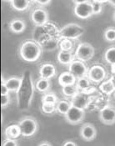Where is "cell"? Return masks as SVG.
<instances>
[{"mask_svg": "<svg viewBox=\"0 0 115 146\" xmlns=\"http://www.w3.org/2000/svg\"><path fill=\"white\" fill-rule=\"evenodd\" d=\"M69 71L73 74L76 79H79L81 77H84L88 75L89 68L83 61H81L79 59L75 58L69 66Z\"/></svg>", "mask_w": 115, "mask_h": 146, "instance_id": "ba28073f", "label": "cell"}, {"mask_svg": "<svg viewBox=\"0 0 115 146\" xmlns=\"http://www.w3.org/2000/svg\"><path fill=\"white\" fill-rule=\"evenodd\" d=\"M64 146H76L78 145V144L76 142H73V140H67L65 143H63Z\"/></svg>", "mask_w": 115, "mask_h": 146, "instance_id": "e575fe53", "label": "cell"}, {"mask_svg": "<svg viewBox=\"0 0 115 146\" xmlns=\"http://www.w3.org/2000/svg\"><path fill=\"white\" fill-rule=\"evenodd\" d=\"M99 120L106 125L115 124V108L114 106H106L98 113Z\"/></svg>", "mask_w": 115, "mask_h": 146, "instance_id": "30bf717a", "label": "cell"}, {"mask_svg": "<svg viewBox=\"0 0 115 146\" xmlns=\"http://www.w3.org/2000/svg\"><path fill=\"white\" fill-rule=\"evenodd\" d=\"M3 1H4V2H9V3H10L12 0H3Z\"/></svg>", "mask_w": 115, "mask_h": 146, "instance_id": "b9f144b4", "label": "cell"}, {"mask_svg": "<svg viewBox=\"0 0 115 146\" xmlns=\"http://www.w3.org/2000/svg\"><path fill=\"white\" fill-rule=\"evenodd\" d=\"M10 4L12 9L18 12L26 11L31 5L28 0H12Z\"/></svg>", "mask_w": 115, "mask_h": 146, "instance_id": "ffe728a7", "label": "cell"}, {"mask_svg": "<svg viewBox=\"0 0 115 146\" xmlns=\"http://www.w3.org/2000/svg\"><path fill=\"white\" fill-rule=\"evenodd\" d=\"M38 145L39 146H48V145H52V144H51V143H49V142L44 141V142H42V143L38 144Z\"/></svg>", "mask_w": 115, "mask_h": 146, "instance_id": "8d00e7d4", "label": "cell"}, {"mask_svg": "<svg viewBox=\"0 0 115 146\" xmlns=\"http://www.w3.org/2000/svg\"><path fill=\"white\" fill-rule=\"evenodd\" d=\"M29 3H30V4H33V3H36V0H28Z\"/></svg>", "mask_w": 115, "mask_h": 146, "instance_id": "ab89813d", "label": "cell"}, {"mask_svg": "<svg viewBox=\"0 0 115 146\" xmlns=\"http://www.w3.org/2000/svg\"><path fill=\"white\" fill-rule=\"evenodd\" d=\"M3 146H18L19 143L17 141V139H12V138H6L5 140L2 143Z\"/></svg>", "mask_w": 115, "mask_h": 146, "instance_id": "1f68e13d", "label": "cell"}, {"mask_svg": "<svg viewBox=\"0 0 115 146\" xmlns=\"http://www.w3.org/2000/svg\"><path fill=\"white\" fill-rule=\"evenodd\" d=\"M79 135L84 141H93L97 137V129L91 123H84L81 126Z\"/></svg>", "mask_w": 115, "mask_h": 146, "instance_id": "8fae6325", "label": "cell"}, {"mask_svg": "<svg viewBox=\"0 0 115 146\" xmlns=\"http://www.w3.org/2000/svg\"><path fill=\"white\" fill-rule=\"evenodd\" d=\"M90 103V97L88 94L85 93V91H79L77 94H75L72 100L71 104L73 106H75L77 108L85 110Z\"/></svg>", "mask_w": 115, "mask_h": 146, "instance_id": "7c38bea8", "label": "cell"}, {"mask_svg": "<svg viewBox=\"0 0 115 146\" xmlns=\"http://www.w3.org/2000/svg\"><path fill=\"white\" fill-rule=\"evenodd\" d=\"M27 23L25 20L21 18H16L13 19L11 22L9 23V30L12 33L15 34H22L23 31L26 29Z\"/></svg>", "mask_w": 115, "mask_h": 146, "instance_id": "5bb4252c", "label": "cell"}, {"mask_svg": "<svg viewBox=\"0 0 115 146\" xmlns=\"http://www.w3.org/2000/svg\"><path fill=\"white\" fill-rule=\"evenodd\" d=\"M41 110H42V112L44 113V114H47V115L54 114V113L56 112V104L42 102Z\"/></svg>", "mask_w": 115, "mask_h": 146, "instance_id": "4316f807", "label": "cell"}, {"mask_svg": "<svg viewBox=\"0 0 115 146\" xmlns=\"http://www.w3.org/2000/svg\"><path fill=\"white\" fill-rule=\"evenodd\" d=\"M57 59L60 64L69 66V64L75 59V56H74V54L71 51L59 50L57 55Z\"/></svg>", "mask_w": 115, "mask_h": 146, "instance_id": "9a60e30c", "label": "cell"}, {"mask_svg": "<svg viewBox=\"0 0 115 146\" xmlns=\"http://www.w3.org/2000/svg\"><path fill=\"white\" fill-rule=\"evenodd\" d=\"M100 90L105 94H112L115 90V84L113 79L103 81L99 87Z\"/></svg>", "mask_w": 115, "mask_h": 146, "instance_id": "cb8c5ba5", "label": "cell"}, {"mask_svg": "<svg viewBox=\"0 0 115 146\" xmlns=\"http://www.w3.org/2000/svg\"><path fill=\"white\" fill-rule=\"evenodd\" d=\"M5 83H6L9 90H10V92L18 93L21 88V85L23 83V79L20 77L13 76V77H10V78L6 79Z\"/></svg>", "mask_w": 115, "mask_h": 146, "instance_id": "2e32d148", "label": "cell"}, {"mask_svg": "<svg viewBox=\"0 0 115 146\" xmlns=\"http://www.w3.org/2000/svg\"><path fill=\"white\" fill-rule=\"evenodd\" d=\"M104 58L107 64H111V65H115V45L108 47L105 50Z\"/></svg>", "mask_w": 115, "mask_h": 146, "instance_id": "603a6c76", "label": "cell"}, {"mask_svg": "<svg viewBox=\"0 0 115 146\" xmlns=\"http://www.w3.org/2000/svg\"><path fill=\"white\" fill-rule=\"evenodd\" d=\"M113 94H114V97L115 98V90H114V93H113Z\"/></svg>", "mask_w": 115, "mask_h": 146, "instance_id": "7bdbcfd3", "label": "cell"}, {"mask_svg": "<svg viewBox=\"0 0 115 146\" xmlns=\"http://www.w3.org/2000/svg\"><path fill=\"white\" fill-rule=\"evenodd\" d=\"M11 103L10 94H1V107L2 109H5L8 107Z\"/></svg>", "mask_w": 115, "mask_h": 146, "instance_id": "4dcf8cb0", "label": "cell"}, {"mask_svg": "<svg viewBox=\"0 0 115 146\" xmlns=\"http://www.w3.org/2000/svg\"><path fill=\"white\" fill-rule=\"evenodd\" d=\"M52 0H36V3L41 7H45L51 3Z\"/></svg>", "mask_w": 115, "mask_h": 146, "instance_id": "836d02e7", "label": "cell"}, {"mask_svg": "<svg viewBox=\"0 0 115 146\" xmlns=\"http://www.w3.org/2000/svg\"><path fill=\"white\" fill-rule=\"evenodd\" d=\"M94 53L95 50L92 44L89 43H80L76 47L74 56L77 59L86 62L92 59L94 56Z\"/></svg>", "mask_w": 115, "mask_h": 146, "instance_id": "277c9868", "label": "cell"}, {"mask_svg": "<svg viewBox=\"0 0 115 146\" xmlns=\"http://www.w3.org/2000/svg\"><path fill=\"white\" fill-rule=\"evenodd\" d=\"M107 75V72L102 65L95 64L89 69L88 72V78L90 79L91 82L94 83H100L103 82Z\"/></svg>", "mask_w": 115, "mask_h": 146, "instance_id": "9c48e42d", "label": "cell"}, {"mask_svg": "<svg viewBox=\"0 0 115 146\" xmlns=\"http://www.w3.org/2000/svg\"><path fill=\"white\" fill-rule=\"evenodd\" d=\"M85 33V29L78 23H69L64 25L59 30V36L61 38H69L76 40L82 37Z\"/></svg>", "mask_w": 115, "mask_h": 146, "instance_id": "3957f363", "label": "cell"}, {"mask_svg": "<svg viewBox=\"0 0 115 146\" xmlns=\"http://www.w3.org/2000/svg\"><path fill=\"white\" fill-rule=\"evenodd\" d=\"M73 13L76 17L81 19H88L91 18L93 15L91 1L79 3V4H74Z\"/></svg>", "mask_w": 115, "mask_h": 146, "instance_id": "52a82bcc", "label": "cell"}, {"mask_svg": "<svg viewBox=\"0 0 115 146\" xmlns=\"http://www.w3.org/2000/svg\"><path fill=\"white\" fill-rule=\"evenodd\" d=\"M66 121L72 125L81 124L85 118V110L73 106L69 109L68 113L64 115Z\"/></svg>", "mask_w": 115, "mask_h": 146, "instance_id": "8992f818", "label": "cell"}, {"mask_svg": "<svg viewBox=\"0 0 115 146\" xmlns=\"http://www.w3.org/2000/svg\"><path fill=\"white\" fill-rule=\"evenodd\" d=\"M91 3H92L93 15H98V14H100L103 12V9H104L103 3H101L99 2H97V1H93V0L91 1Z\"/></svg>", "mask_w": 115, "mask_h": 146, "instance_id": "f546056e", "label": "cell"}, {"mask_svg": "<svg viewBox=\"0 0 115 146\" xmlns=\"http://www.w3.org/2000/svg\"><path fill=\"white\" fill-rule=\"evenodd\" d=\"M10 93V90H9L5 80L3 79H2V84H1V94H8Z\"/></svg>", "mask_w": 115, "mask_h": 146, "instance_id": "d6a6232c", "label": "cell"}, {"mask_svg": "<svg viewBox=\"0 0 115 146\" xmlns=\"http://www.w3.org/2000/svg\"><path fill=\"white\" fill-rule=\"evenodd\" d=\"M42 102L56 104L58 102V99H57V96L54 93H53V92H47V93H44V94L42 97Z\"/></svg>", "mask_w": 115, "mask_h": 146, "instance_id": "f1b7e54d", "label": "cell"}, {"mask_svg": "<svg viewBox=\"0 0 115 146\" xmlns=\"http://www.w3.org/2000/svg\"><path fill=\"white\" fill-rule=\"evenodd\" d=\"M77 79L75 78V76L71 74L69 71L67 72H63L62 73L59 77H58V84L61 86H64V85H68L71 84H75Z\"/></svg>", "mask_w": 115, "mask_h": 146, "instance_id": "d6986e66", "label": "cell"}, {"mask_svg": "<svg viewBox=\"0 0 115 146\" xmlns=\"http://www.w3.org/2000/svg\"><path fill=\"white\" fill-rule=\"evenodd\" d=\"M90 79L88 78V76L81 77L76 80V85L79 91H87L90 87Z\"/></svg>", "mask_w": 115, "mask_h": 146, "instance_id": "484cf974", "label": "cell"}, {"mask_svg": "<svg viewBox=\"0 0 115 146\" xmlns=\"http://www.w3.org/2000/svg\"><path fill=\"white\" fill-rule=\"evenodd\" d=\"M30 19L35 26H38V27L44 26L48 22V19H49L48 12L47 11L46 9H44V7H41V6L37 7L31 12Z\"/></svg>", "mask_w": 115, "mask_h": 146, "instance_id": "5b68a950", "label": "cell"}, {"mask_svg": "<svg viewBox=\"0 0 115 146\" xmlns=\"http://www.w3.org/2000/svg\"><path fill=\"white\" fill-rule=\"evenodd\" d=\"M74 4H79V3H83L86 2H89L90 0H72Z\"/></svg>", "mask_w": 115, "mask_h": 146, "instance_id": "d590c367", "label": "cell"}, {"mask_svg": "<svg viewBox=\"0 0 115 146\" xmlns=\"http://www.w3.org/2000/svg\"><path fill=\"white\" fill-rule=\"evenodd\" d=\"M38 74H39V77L41 78L51 79L56 75L57 69L53 64L47 63L41 65V67L39 68Z\"/></svg>", "mask_w": 115, "mask_h": 146, "instance_id": "4fadbf2b", "label": "cell"}, {"mask_svg": "<svg viewBox=\"0 0 115 146\" xmlns=\"http://www.w3.org/2000/svg\"><path fill=\"white\" fill-rule=\"evenodd\" d=\"M110 5H112L113 7H114L115 8V0H108V2Z\"/></svg>", "mask_w": 115, "mask_h": 146, "instance_id": "74e56055", "label": "cell"}, {"mask_svg": "<svg viewBox=\"0 0 115 146\" xmlns=\"http://www.w3.org/2000/svg\"><path fill=\"white\" fill-rule=\"evenodd\" d=\"M51 88V81L50 79H44V78H39L35 83V89L38 92L44 94L48 92V90Z\"/></svg>", "mask_w": 115, "mask_h": 146, "instance_id": "e0dca14e", "label": "cell"}, {"mask_svg": "<svg viewBox=\"0 0 115 146\" xmlns=\"http://www.w3.org/2000/svg\"><path fill=\"white\" fill-rule=\"evenodd\" d=\"M4 134L6 138H12V139H18L21 135V129L19 124H10L9 125L5 130Z\"/></svg>", "mask_w": 115, "mask_h": 146, "instance_id": "ac0fdd59", "label": "cell"}, {"mask_svg": "<svg viewBox=\"0 0 115 146\" xmlns=\"http://www.w3.org/2000/svg\"><path fill=\"white\" fill-rule=\"evenodd\" d=\"M19 125L21 129V135L25 138H31L34 136L38 130V123L33 116H24L19 122Z\"/></svg>", "mask_w": 115, "mask_h": 146, "instance_id": "7a4b0ae2", "label": "cell"}, {"mask_svg": "<svg viewBox=\"0 0 115 146\" xmlns=\"http://www.w3.org/2000/svg\"><path fill=\"white\" fill-rule=\"evenodd\" d=\"M113 19H114V20L115 21V10L114 12V13H113Z\"/></svg>", "mask_w": 115, "mask_h": 146, "instance_id": "60d3db41", "label": "cell"}, {"mask_svg": "<svg viewBox=\"0 0 115 146\" xmlns=\"http://www.w3.org/2000/svg\"><path fill=\"white\" fill-rule=\"evenodd\" d=\"M20 58L27 63L38 61L42 55V48L34 40H25L19 48Z\"/></svg>", "mask_w": 115, "mask_h": 146, "instance_id": "6da1fadb", "label": "cell"}, {"mask_svg": "<svg viewBox=\"0 0 115 146\" xmlns=\"http://www.w3.org/2000/svg\"><path fill=\"white\" fill-rule=\"evenodd\" d=\"M75 40H72L69 38H61L59 42V48L63 51H71L73 52L75 47Z\"/></svg>", "mask_w": 115, "mask_h": 146, "instance_id": "d4e9b609", "label": "cell"}, {"mask_svg": "<svg viewBox=\"0 0 115 146\" xmlns=\"http://www.w3.org/2000/svg\"><path fill=\"white\" fill-rule=\"evenodd\" d=\"M93 1H97V2H99V3H104L108 2V0H93Z\"/></svg>", "mask_w": 115, "mask_h": 146, "instance_id": "f35d334b", "label": "cell"}, {"mask_svg": "<svg viewBox=\"0 0 115 146\" xmlns=\"http://www.w3.org/2000/svg\"><path fill=\"white\" fill-rule=\"evenodd\" d=\"M72 107V104L71 101H68V100H58L57 104H56V112L58 113L61 115H65L69 109Z\"/></svg>", "mask_w": 115, "mask_h": 146, "instance_id": "7402d4cb", "label": "cell"}, {"mask_svg": "<svg viewBox=\"0 0 115 146\" xmlns=\"http://www.w3.org/2000/svg\"><path fill=\"white\" fill-rule=\"evenodd\" d=\"M79 92V90L78 89L76 83L71 84L68 85L62 86V94L68 98H73L75 94H77Z\"/></svg>", "mask_w": 115, "mask_h": 146, "instance_id": "44dd1931", "label": "cell"}, {"mask_svg": "<svg viewBox=\"0 0 115 146\" xmlns=\"http://www.w3.org/2000/svg\"><path fill=\"white\" fill-rule=\"evenodd\" d=\"M104 38L106 42L113 43L115 42V28L114 27H108L104 32Z\"/></svg>", "mask_w": 115, "mask_h": 146, "instance_id": "83f0119b", "label": "cell"}]
</instances>
